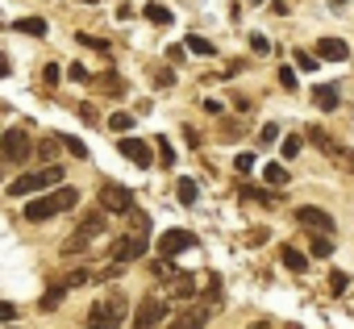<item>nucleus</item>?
I'll return each instance as SVG.
<instances>
[{"instance_id":"f257e3e1","label":"nucleus","mask_w":354,"mask_h":329,"mask_svg":"<svg viewBox=\"0 0 354 329\" xmlns=\"http://www.w3.org/2000/svg\"><path fill=\"white\" fill-rule=\"evenodd\" d=\"M80 205V192L67 184H59V188H50V192H38L34 196V205H26V221H50V217H59V213H71Z\"/></svg>"},{"instance_id":"f03ea898","label":"nucleus","mask_w":354,"mask_h":329,"mask_svg":"<svg viewBox=\"0 0 354 329\" xmlns=\"http://www.w3.org/2000/svg\"><path fill=\"white\" fill-rule=\"evenodd\" d=\"M63 184V167H55V162H46L42 171H30V176H17L9 184V196H38L46 188H59Z\"/></svg>"},{"instance_id":"7ed1b4c3","label":"nucleus","mask_w":354,"mask_h":329,"mask_svg":"<svg viewBox=\"0 0 354 329\" xmlns=\"http://www.w3.org/2000/svg\"><path fill=\"white\" fill-rule=\"evenodd\" d=\"M96 200H100V209L104 213H133V192L125 188V184H113V180H104L100 184V192H96Z\"/></svg>"},{"instance_id":"20e7f679","label":"nucleus","mask_w":354,"mask_h":329,"mask_svg":"<svg viewBox=\"0 0 354 329\" xmlns=\"http://www.w3.org/2000/svg\"><path fill=\"white\" fill-rule=\"evenodd\" d=\"M96 238H104V209H96V213H88V217H80V225H75V234H71L67 250H84V246H92Z\"/></svg>"},{"instance_id":"39448f33","label":"nucleus","mask_w":354,"mask_h":329,"mask_svg":"<svg viewBox=\"0 0 354 329\" xmlns=\"http://www.w3.org/2000/svg\"><path fill=\"white\" fill-rule=\"evenodd\" d=\"M125 321V300H100L88 312V329H121Z\"/></svg>"},{"instance_id":"423d86ee","label":"nucleus","mask_w":354,"mask_h":329,"mask_svg":"<svg viewBox=\"0 0 354 329\" xmlns=\"http://www.w3.org/2000/svg\"><path fill=\"white\" fill-rule=\"evenodd\" d=\"M146 250H150V238L142 229H129L121 242H113V263H138Z\"/></svg>"},{"instance_id":"0eeeda50","label":"nucleus","mask_w":354,"mask_h":329,"mask_svg":"<svg viewBox=\"0 0 354 329\" xmlns=\"http://www.w3.org/2000/svg\"><path fill=\"white\" fill-rule=\"evenodd\" d=\"M0 154H5L9 162H26L34 154V138L26 129H9V133H0Z\"/></svg>"},{"instance_id":"6e6552de","label":"nucleus","mask_w":354,"mask_h":329,"mask_svg":"<svg viewBox=\"0 0 354 329\" xmlns=\"http://www.w3.org/2000/svg\"><path fill=\"white\" fill-rule=\"evenodd\" d=\"M196 246V234L192 229H167L162 238H158V254L162 258H175V254H184V250H192Z\"/></svg>"},{"instance_id":"1a4fd4ad","label":"nucleus","mask_w":354,"mask_h":329,"mask_svg":"<svg viewBox=\"0 0 354 329\" xmlns=\"http://www.w3.org/2000/svg\"><path fill=\"white\" fill-rule=\"evenodd\" d=\"M162 317H167V304L162 300H142L138 312H133V321H129V329H158Z\"/></svg>"},{"instance_id":"9d476101","label":"nucleus","mask_w":354,"mask_h":329,"mask_svg":"<svg viewBox=\"0 0 354 329\" xmlns=\"http://www.w3.org/2000/svg\"><path fill=\"white\" fill-rule=\"evenodd\" d=\"M209 317H213V308H205V304H188L184 312H175V317L167 321V329H205Z\"/></svg>"},{"instance_id":"9b49d317","label":"nucleus","mask_w":354,"mask_h":329,"mask_svg":"<svg viewBox=\"0 0 354 329\" xmlns=\"http://www.w3.org/2000/svg\"><path fill=\"white\" fill-rule=\"evenodd\" d=\"M296 221H300L304 229H313V234H333V217H329L325 209H317V205H300V209H296Z\"/></svg>"},{"instance_id":"f8f14e48","label":"nucleus","mask_w":354,"mask_h":329,"mask_svg":"<svg viewBox=\"0 0 354 329\" xmlns=\"http://www.w3.org/2000/svg\"><path fill=\"white\" fill-rule=\"evenodd\" d=\"M117 150L125 154V158H133L142 171H150V162H154V154H150V146H146V138H121L117 142Z\"/></svg>"},{"instance_id":"ddd939ff","label":"nucleus","mask_w":354,"mask_h":329,"mask_svg":"<svg viewBox=\"0 0 354 329\" xmlns=\"http://www.w3.org/2000/svg\"><path fill=\"white\" fill-rule=\"evenodd\" d=\"M317 59L342 63V59H350V46H346L342 38H317Z\"/></svg>"},{"instance_id":"4468645a","label":"nucleus","mask_w":354,"mask_h":329,"mask_svg":"<svg viewBox=\"0 0 354 329\" xmlns=\"http://www.w3.org/2000/svg\"><path fill=\"white\" fill-rule=\"evenodd\" d=\"M192 292H196V279H192L188 271H180V275L167 279V296H171V300H188Z\"/></svg>"},{"instance_id":"2eb2a0df","label":"nucleus","mask_w":354,"mask_h":329,"mask_svg":"<svg viewBox=\"0 0 354 329\" xmlns=\"http://www.w3.org/2000/svg\"><path fill=\"white\" fill-rule=\"evenodd\" d=\"M313 104H317L321 113H333V109L342 104V92H337L333 84H317V88H313Z\"/></svg>"},{"instance_id":"dca6fc26","label":"nucleus","mask_w":354,"mask_h":329,"mask_svg":"<svg viewBox=\"0 0 354 329\" xmlns=\"http://www.w3.org/2000/svg\"><path fill=\"white\" fill-rule=\"evenodd\" d=\"M321 154H325V158H333L342 171H350V176H354V150H350V146H337V142H329Z\"/></svg>"},{"instance_id":"f3484780","label":"nucleus","mask_w":354,"mask_h":329,"mask_svg":"<svg viewBox=\"0 0 354 329\" xmlns=\"http://www.w3.org/2000/svg\"><path fill=\"white\" fill-rule=\"evenodd\" d=\"M238 196H242V200H250V205H267V209L275 205V196H271L267 188H254V184H242V188H238Z\"/></svg>"},{"instance_id":"a211bd4d","label":"nucleus","mask_w":354,"mask_h":329,"mask_svg":"<svg viewBox=\"0 0 354 329\" xmlns=\"http://www.w3.org/2000/svg\"><path fill=\"white\" fill-rule=\"evenodd\" d=\"M279 263H283L288 271H308V254H300L296 246H283V250H279Z\"/></svg>"},{"instance_id":"6ab92c4d","label":"nucleus","mask_w":354,"mask_h":329,"mask_svg":"<svg viewBox=\"0 0 354 329\" xmlns=\"http://www.w3.org/2000/svg\"><path fill=\"white\" fill-rule=\"evenodd\" d=\"M175 196H180V205H196V196H201V188H196V180H180V184H175Z\"/></svg>"},{"instance_id":"aec40b11","label":"nucleus","mask_w":354,"mask_h":329,"mask_svg":"<svg viewBox=\"0 0 354 329\" xmlns=\"http://www.w3.org/2000/svg\"><path fill=\"white\" fill-rule=\"evenodd\" d=\"M13 30H17V34H34V38H42V34H46V21H42V17H21V21H13Z\"/></svg>"},{"instance_id":"412c9836","label":"nucleus","mask_w":354,"mask_h":329,"mask_svg":"<svg viewBox=\"0 0 354 329\" xmlns=\"http://www.w3.org/2000/svg\"><path fill=\"white\" fill-rule=\"evenodd\" d=\"M263 180L275 184V188H283V184H288V167H283V162H267V167H263Z\"/></svg>"},{"instance_id":"4be33fe9","label":"nucleus","mask_w":354,"mask_h":329,"mask_svg":"<svg viewBox=\"0 0 354 329\" xmlns=\"http://www.w3.org/2000/svg\"><path fill=\"white\" fill-rule=\"evenodd\" d=\"M184 46H188L192 55H205V59H209V55H217V46H213L209 38H201V34H188V42H184Z\"/></svg>"},{"instance_id":"5701e85b","label":"nucleus","mask_w":354,"mask_h":329,"mask_svg":"<svg viewBox=\"0 0 354 329\" xmlns=\"http://www.w3.org/2000/svg\"><path fill=\"white\" fill-rule=\"evenodd\" d=\"M308 254H313V258H329V254H333V242H329V234H313V246H308Z\"/></svg>"},{"instance_id":"b1692460","label":"nucleus","mask_w":354,"mask_h":329,"mask_svg":"<svg viewBox=\"0 0 354 329\" xmlns=\"http://www.w3.org/2000/svg\"><path fill=\"white\" fill-rule=\"evenodd\" d=\"M146 21L150 26H171V9L167 5H146Z\"/></svg>"},{"instance_id":"393cba45","label":"nucleus","mask_w":354,"mask_h":329,"mask_svg":"<svg viewBox=\"0 0 354 329\" xmlns=\"http://www.w3.org/2000/svg\"><path fill=\"white\" fill-rule=\"evenodd\" d=\"M109 129L129 133V129H133V113H113V117H109Z\"/></svg>"},{"instance_id":"a878e982","label":"nucleus","mask_w":354,"mask_h":329,"mask_svg":"<svg viewBox=\"0 0 354 329\" xmlns=\"http://www.w3.org/2000/svg\"><path fill=\"white\" fill-rule=\"evenodd\" d=\"M63 150H67L71 158H88V146H84L80 138H63Z\"/></svg>"},{"instance_id":"bb28decb","label":"nucleus","mask_w":354,"mask_h":329,"mask_svg":"<svg viewBox=\"0 0 354 329\" xmlns=\"http://www.w3.org/2000/svg\"><path fill=\"white\" fill-rule=\"evenodd\" d=\"M300 146H304V142H300V133H296V138H283V142H279L283 158H296V154H300Z\"/></svg>"},{"instance_id":"cd10ccee","label":"nucleus","mask_w":354,"mask_h":329,"mask_svg":"<svg viewBox=\"0 0 354 329\" xmlns=\"http://www.w3.org/2000/svg\"><path fill=\"white\" fill-rule=\"evenodd\" d=\"M63 296H67V283H63V288H50V292L42 296V308H59V300H63Z\"/></svg>"},{"instance_id":"c85d7f7f","label":"nucleus","mask_w":354,"mask_h":329,"mask_svg":"<svg viewBox=\"0 0 354 329\" xmlns=\"http://www.w3.org/2000/svg\"><path fill=\"white\" fill-rule=\"evenodd\" d=\"M296 67H300V71H317V55H308V50H296Z\"/></svg>"},{"instance_id":"c756f323","label":"nucleus","mask_w":354,"mask_h":329,"mask_svg":"<svg viewBox=\"0 0 354 329\" xmlns=\"http://www.w3.org/2000/svg\"><path fill=\"white\" fill-rule=\"evenodd\" d=\"M158 158H162V167H171V162H175V150H171L167 138H158Z\"/></svg>"},{"instance_id":"7c9ffc66","label":"nucleus","mask_w":354,"mask_h":329,"mask_svg":"<svg viewBox=\"0 0 354 329\" xmlns=\"http://www.w3.org/2000/svg\"><path fill=\"white\" fill-rule=\"evenodd\" d=\"M250 50H254V55H271V42H267L263 34H250Z\"/></svg>"},{"instance_id":"2f4dec72","label":"nucleus","mask_w":354,"mask_h":329,"mask_svg":"<svg viewBox=\"0 0 354 329\" xmlns=\"http://www.w3.org/2000/svg\"><path fill=\"white\" fill-rule=\"evenodd\" d=\"M67 75H71V79H75V84H88V79H92V75H88V67H84V63H71V67H67Z\"/></svg>"},{"instance_id":"473e14b6","label":"nucleus","mask_w":354,"mask_h":329,"mask_svg":"<svg viewBox=\"0 0 354 329\" xmlns=\"http://www.w3.org/2000/svg\"><path fill=\"white\" fill-rule=\"evenodd\" d=\"M59 71H63V67H55V63H50V67H42V84H46V88H55V84H59Z\"/></svg>"},{"instance_id":"72a5a7b5","label":"nucleus","mask_w":354,"mask_h":329,"mask_svg":"<svg viewBox=\"0 0 354 329\" xmlns=\"http://www.w3.org/2000/svg\"><path fill=\"white\" fill-rule=\"evenodd\" d=\"M346 288H350V279H346L342 271H333V275H329V292H346Z\"/></svg>"},{"instance_id":"f704fd0d","label":"nucleus","mask_w":354,"mask_h":329,"mask_svg":"<svg viewBox=\"0 0 354 329\" xmlns=\"http://www.w3.org/2000/svg\"><path fill=\"white\" fill-rule=\"evenodd\" d=\"M80 42L92 46V50H109V42H104V38H92V34H80Z\"/></svg>"},{"instance_id":"c9c22d12","label":"nucleus","mask_w":354,"mask_h":329,"mask_svg":"<svg viewBox=\"0 0 354 329\" xmlns=\"http://www.w3.org/2000/svg\"><path fill=\"white\" fill-rule=\"evenodd\" d=\"M279 84L292 92V88H296V71H292V67H279Z\"/></svg>"},{"instance_id":"e433bc0d","label":"nucleus","mask_w":354,"mask_h":329,"mask_svg":"<svg viewBox=\"0 0 354 329\" xmlns=\"http://www.w3.org/2000/svg\"><path fill=\"white\" fill-rule=\"evenodd\" d=\"M275 138H279V125H275V121H267V125H263V133H259V142H275Z\"/></svg>"},{"instance_id":"4c0bfd02","label":"nucleus","mask_w":354,"mask_h":329,"mask_svg":"<svg viewBox=\"0 0 354 329\" xmlns=\"http://www.w3.org/2000/svg\"><path fill=\"white\" fill-rule=\"evenodd\" d=\"M88 279H92V275H88V271H71V275H67V288H84V283H88Z\"/></svg>"},{"instance_id":"58836bf2","label":"nucleus","mask_w":354,"mask_h":329,"mask_svg":"<svg viewBox=\"0 0 354 329\" xmlns=\"http://www.w3.org/2000/svg\"><path fill=\"white\" fill-rule=\"evenodd\" d=\"M17 317V304H9V300H0V325H5V321H13Z\"/></svg>"},{"instance_id":"ea45409f","label":"nucleus","mask_w":354,"mask_h":329,"mask_svg":"<svg viewBox=\"0 0 354 329\" xmlns=\"http://www.w3.org/2000/svg\"><path fill=\"white\" fill-rule=\"evenodd\" d=\"M154 84H158V88H171V84H175V71H158Z\"/></svg>"},{"instance_id":"a19ab883","label":"nucleus","mask_w":354,"mask_h":329,"mask_svg":"<svg viewBox=\"0 0 354 329\" xmlns=\"http://www.w3.org/2000/svg\"><path fill=\"white\" fill-rule=\"evenodd\" d=\"M234 162H238V171H250V167H254V154H238Z\"/></svg>"},{"instance_id":"79ce46f5","label":"nucleus","mask_w":354,"mask_h":329,"mask_svg":"<svg viewBox=\"0 0 354 329\" xmlns=\"http://www.w3.org/2000/svg\"><path fill=\"white\" fill-rule=\"evenodd\" d=\"M5 75H9V59H5V55H0V79H5Z\"/></svg>"},{"instance_id":"37998d69","label":"nucleus","mask_w":354,"mask_h":329,"mask_svg":"<svg viewBox=\"0 0 354 329\" xmlns=\"http://www.w3.org/2000/svg\"><path fill=\"white\" fill-rule=\"evenodd\" d=\"M250 5H263V0H250Z\"/></svg>"},{"instance_id":"c03bdc74","label":"nucleus","mask_w":354,"mask_h":329,"mask_svg":"<svg viewBox=\"0 0 354 329\" xmlns=\"http://www.w3.org/2000/svg\"><path fill=\"white\" fill-rule=\"evenodd\" d=\"M288 329H300V325H288Z\"/></svg>"},{"instance_id":"a18cd8bd","label":"nucleus","mask_w":354,"mask_h":329,"mask_svg":"<svg viewBox=\"0 0 354 329\" xmlns=\"http://www.w3.org/2000/svg\"><path fill=\"white\" fill-rule=\"evenodd\" d=\"M337 5H346V0H337Z\"/></svg>"},{"instance_id":"49530a36","label":"nucleus","mask_w":354,"mask_h":329,"mask_svg":"<svg viewBox=\"0 0 354 329\" xmlns=\"http://www.w3.org/2000/svg\"><path fill=\"white\" fill-rule=\"evenodd\" d=\"M254 329H263V325H254Z\"/></svg>"}]
</instances>
